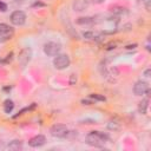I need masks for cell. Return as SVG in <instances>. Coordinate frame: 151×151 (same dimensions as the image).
Here are the masks:
<instances>
[{"instance_id":"obj_9","label":"cell","mask_w":151,"mask_h":151,"mask_svg":"<svg viewBox=\"0 0 151 151\" xmlns=\"http://www.w3.org/2000/svg\"><path fill=\"white\" fill-rule=\"evenodd\" d=\"M45 143H46V138H45V136H42V134L34 136V137L31 138L29 142H28L29 146H32V147H40V146H42Z\"/></svg>"},{"instance_id":"obj_8","label":"cell","mask_w":151,"mask_h":151,"mask_svg":"<svg viewBox=\"0 0 151 151\" xmlns=\"http://www.w3.org/2000/svg\"><path fill=\"white\" fill-rule=\"evenodd\" d=\"M147 91H149V84L144 80H139L133 85V93L136 96L145 94Z\"/></svg>"},{"instance_id":"obj_13","label":"cell","mask_w":151,"mask_h":151,"mask_svg":"<svg viewBox=\"0 0 151 151\" xmlns=\"http://www.w3.org/2000/svg\"><path fill=\"white\" fill-rule=\"evenodd\" d=\"M13 107H14V103H13L12 100H9V99L5 100V103H4V111H5L6 113H9V112H12Z\"/></svg>"},{"instance_id":"obj_4","label":"cell","mask_w":151,"mask_h":151,"mask_svg":"<svg viewBox=\"0 0 151 151\" xmlns=\"http://www.w3.org/2000/svg\"><path fill=\"white\" fill-rule=\"evenodd\" d=\"M53 65L58 70H64L68 67L70 65V58L67 54H57V57L53 60Z\"/></svg>"},{"instance_id":"obj_7","label":"cell","mask_w":151,"mask_h":151,"mask_svg":"<svg viewBox=\"0 0 151 151\" xmlns=\"http://www.w3.org/2000/svg\"><path fill=\"white\" fill-rule=\"evenodd\" d=\"M31 58H32V50L28 48V47H26V48H24V50L19 53L18 60H19V64H20L21 66H26V65L29 63Z\"/></svg>"},{"instance_id":"obj_3","label":"cell","mask_w":151,"mask_h":151,"mask_svg":"<svg viewBox=\"0 0 151 151\" xmlns=\"http://www.w3.org/2000/svg\"><path fill=\"white\" fill-rule=\"evenodd\" d=\"M50 132L53 137H57V138H64L66 137V134L68 133V129L66 125L64 124H54L51 126L50 129Z\"/></svg>"},{"instance_id":"obj_6","label":"cell","mask_w":151,"mask_h":151,"mask_svg":"<svg viewBox=\"0 0 151 151\" xmlns=\"http://www.w3.org/2000/svg\"><path fill=\"white\" fill-rule=\"evenodd\" d=\"M60 50H61L60 45L57 44V42H52V41L45 44V46H44V52H45L47 55H51V57H54V55L59 54Z\"/></svg>"},{"instance_id":"obj_17","label":"cell","mask_w":151,"mask_h":151,"mask_svg":"<svg viewBox=\"0 0 151 151\" xmlns=\"http://www.w3.org/2000/svg\"><path fill=\"white\" fill-rule=\"evenodd\" d=\"M91 97H92L93 99H97V100H103V101L105 100V97H103V96H99V94H92Z\"/></svg>"},{"instance_id":"obj_5","label":"cell","mask_w":151,"mask_h":151,"mask_svg":"<svg viewBox=\"0 0 151 151\" xmlns=\"http://www.w3.org/2000/svg\"><path fill=\"white\" fill-rule=\"evenodd\" d=\"M26 21V14L22 11H14L11 14V22L15 26H21Z\"/></svg>"},{"instance_id":"obj_12","label":"cell","mask_w":151,"mask_h":151,"mask_svg":"<svg viewBox=\"0 0 151 151\" xmlns=\"http://www.w3.org/2000/svg\"><path fill=\"white\" fill-rule=\"evenodd\" d=\"M147 106H149V99H147V98H145V99H143V100L139 103V105H138V110H139V112L145 113V112H146Z\"/></svg>"},{"instance_id":"obj_16","label":"cell","mask_w":151,"mask_h":151,"mask_svg":"<svg viewBox=\"0 0 151 151\" xmlns=\"http://www.w3.org/2000/svg\"><path fill=\"white\" fill-rule=\"evenodd\" d=\"M142 2H143V5L145 6V8H146L147 11H150V4H151V0H142Z\"/></svg>"},{"instance_id":"obj_19","label":"cell","mask_w":151,"mask_h":151,"mask_svg":"<svg viewBox=\"0 0 151 151\" xmlns=\"http://www.w3.org/2000/svg\"><path fill=\"white\" fill-rule=\"evenodd\" d=\"M144 74H145V77H149V74H150V68H147V70L144 72Z\"/></svg>"},{"instance_id":"obj_20","label":"cell","mask_w":151,"mask_h":151,"mask_svg":"<svg viewBox=\"0 0 151 151\" xmlns=\"http://www.w3.org/2000/svg\"><path fill=\"white\" fill-rule=\"evenodd\" d=\"M94 2H97V4H100V2H103V1H105V0H93Z\"/></svg>"},{"instance_id":"obj_2","label":"cell","mask_w":151,"mask_h":151,"mask_svg":"<svg viewBox=\"0 0 151 151\" xmlns=\"http://www.w3.org/2000/svg\"><path fill=\"white\" fill-rule=\"evenodd\" d=\"M14 35V29L7 24H0V42H5L12 39Z\"/></svg>"},{"instance_id":"obj_11","label":"cell","mask_w":151,"mask_h":151,"mask_svg":"<svg viewBox=\"0 0 151 151\" xmlns=\"http://www.w3.org/2000/svg\"><path fill=\"white\" fill-rule=\"evenodd\" d=\"M7 147L9 150H12V151H18V150H21L22 149V144H21L20 140H13V142H11L8 144Z\"/></svg>"},{"instance_id":"obj_10","label":"cell","mask_w":151,"mask_h":151,"mask_svg":"<svg viewBox=\"0 0 151 151\" xmlns=\"http://www.w3.org/2000/svg\"><path fill=\"white\" fill-rule=\"evenodd\" d=\"M87 7H88V1L87 0H76L73 2V9L74 11L80 12V11L86 9Z\"/></svg>"},{"instance_id":"obj_14","label":"cell","mask_w":151,"mask_h":151,"mask_svg":"<svg viewBox=\"0 0 151 151\" xmlns=\"http://www.w3.org/2000/svg\"><path fill=\"white\" fill-rule=\"evenodd\" d=\"M107 127H109L110 130H113V131H114V130H118V129L120 127V124H119V123H117V122H112V120H111V122L109 123Z\"/></svg>"},{"instance_id":"obj_18","label":"cell","mask_w":151,"mask_h":151,"mask_svg":"<svg viewBox=\"0 0 151 151\" xmlns=\"http://www.w3.org/2000/svg\"><path fill=\"white\" fill-rule=\"evenodd\" d=\"M6 9H7V5H6L5 2H1V1H0V11H1V12H5Z\"/></svg>"},{"instance_id":"obj_1","label":"cell","mask_w":151,"mask_h":151,"mask_svg":"<svg viewBox=\"0 0 151 151\" xmlns=\"http://www.w3.org/2000/svg\"><path fill=\"white\" fill-rule=\"evenodd\" d=\"M107 137L99 131H92L86 136V143L94 147H100L105 144Z\"/></svg>"},{"instance_id":"obj_15","label":"cell","mask_w":151,"mask_h":151,"mask_svg":"<svg viewBox=\"0 0 151 151\" xmlns=\"http://www.w3.org/2000/svg\"><path fill=\"white\" fill-rule=\"evenodd\" d=\"M77 22L78 24H91L92 20H91V18H79L77 20Z\"/></svg>"}]
</instances>
